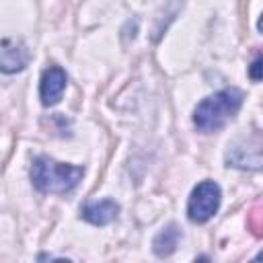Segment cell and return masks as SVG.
Instances as JSON below:
<instances>
[{
  "label": "cell",
  "instance_id": "obj_9",
  "mask_svg": "<svg viewBox=\"0 0 263 263\" xmlns=\"http://www.w3.org/2000/svg\"><path fill=\"white\" fill-rule=\"evenodd\" d=\"M261 68H263V66H261V55H257V58L253 60L251 68H249V76H251L253 82H259V80H261V76H263V74H261Z\"/></svg>",
  "mask_w": 263,
  "mask_h": 263
},
{
  "label": "cell",
  "instance_id": "obj_3",
  "mask_svg": "<svg viewBox=\"0 0 263 263\" xmlns=\"http://www.w3.org/2000/svg\"><path fill=\"white\" fill-rule=\"evenodd\" d=\"M222 201V191L220 185L216 181H201L193 187L189 201H187V218L193 224H205L208 220H212L220 208Z\"/></svg>",
  "mask_w": 263,
  "mask_h": 263
},
{
  "label": "cell",
  "instance_id": "obj_8",
  "mask_svg": "<svg viewBox=\"0 0 263 263\" xmlns=\"http://www.w3.org/2000/svg\"><path fill=\"white\" fill-rule=\"evenodd\" d=\"M181 236H183L181 234V228L175 222L162 226L158 230V234L152 238V251H154V255L156 257H168V255H173L177 251V245H179Z\"/></svg>",
  "mask_w": 263,
  "mask_h": 263
},
{
  "label": "cell",
  "instance_id": "obj_7",
  "mask_svg": "<svg viewBox=\"0 0 263 263\" xmlns=\"http://www.w3.org/2000/svg\"><path fill=\"white\" fill-rule=\"evenodd\" d=\"M119 214V203L113 199H101V201H90L82 205L80 216L92 226H107L111 224Z\"/></svg>",
  "mask_w": 263,
  "mask_h": 263
},
{
  "label": "cell",
  "instance_id": "obj_1",
  "mask_svg": "<svg viewBox=\"0 0 263 263\" xmlns=\"http://www.w3.org/2000/svg\"><path fill=\"white\" fill-rule=\"evenodd\" d=\"M242 107V92L238 88L218 90L197 103L193 111V125L201 134L222 129Z\"/></svg>",
  "mask_w": 263,
  "mask_h": 263
},
{
  "label": "cell",
  "instance_id": "obj_2",
  "mask_svg": "<svg viewBox=\"0 0 263 263\" xmlns=\"http://www.w3.org/2000/svg\"><path fill=\"white\" fill-rule=\"evenodd\" d=\"M84 177V166L58 162L49 156H37L31 166V181L41 193L72 191Z\"/></svg>",
  "mask_w": 263,
  "mask_h": 263
},
{
  "label": "cell",
  "instance_id": "obj_6",
  "mask_svg": "<svg viewBox=\"0 0 263 263\" xmlns=\"http://www.w3.org/2000/svg\"><path fill=\"white\" fill-rule=\"evenodd\" d=\"M29 49L25 43L2 41L0 43V72L2 74H16L27 68L29 64Z\"/></svg>",
  "mask_w": 263,
  "mask_h": 263
},
{
  "label": "cell",
  "instance_id": "obj_5",
  "mask_svg": "<svg viewBox=\"0 0 263 263\" xmlns=\"http://www.w3.org/2000/svg\"><path fill=\"white\" fill-rule=\"evenodd\" d=\"M68 84V76L66 70H62L60 66H49L47 70H43L41 74V82H39V99L45 107L55 105L62 99V92Z\"/></svg>",
  "mask_w": 263,
  "mask_h": 263
},
{
  "label": "cell",
  "instance_id": "obj_4",
  "mask_svg": "<svg viewBox=\"0 0 263 263\" xmlns=\"http://www.w3.org/2000/svg\"><path fill=\"white\" fill-rule=\"evenodd\" d=\"M226 166L242 168V171H259L261 168V136L253 134L249 138H238L228 146Z\"/></svg>",
  "mask_w": 263,
  "mask_h": 263
}]
</instances>
